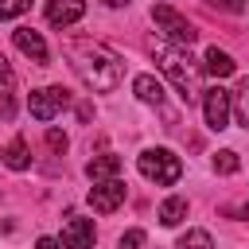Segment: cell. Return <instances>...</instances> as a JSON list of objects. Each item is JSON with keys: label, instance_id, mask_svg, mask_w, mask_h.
Wrapping results in <instances>:
<instances>
[{"label": "cell", "instance_id": "6da1fadb", "mask_svg": "<svg viewBox=\"0 0 249 249\" xmlns=\"http://www.w3.org/2000/svg\"><path fill=\"white\" fill-rule=\"evenodd\" d=\"M70 62H74L78 78H82L89 89H97V93L117 89L121 78H124V62H121V54L109 51L105 43H89V39L74 43V47H70Z\"/></svg>", "mask_w": 249, "mask_h": 249}, {"label": "cell", "instance_id": "7a4b0ae2", "mask_svg": "<svg viewBox=\"0 0 249 249\" xmlns=\"http://www.w3.org/2000/svg\"><path fill=\"white\" fill-rule=\"evenodd\" d=\"M152 58L163 66V74L175 82V89H179V97L191 105L202 89H198V74H202V66H195V58H191V51L187 47H175V43H167V39H152Z\"/></svg>", "mask_w": 249, "mask_h": 249}, {"label": "cell", "instance_id": "3957f363", "mask_svg": "<svg viewBox=\"0 0 249 249\" xmlns=\"http://www.w3.org/2000/svg\"><path fill=\"white\" fill-rule=\"evenodd\" d=\"M136 167H140V175H144L148 183H156V187H171V183H179V175H183L179 156L167 152V148H148V152H140Z\"/></svg>", "mask_w": 249, "mask_h": 249}, {"label": "cell", "instance_id": "277c9868", "mask_svg": "<svg viewBox=\"0 0 249 249\" xmlns=\"http://www.w3.org/2000/svg\"><path fill=\"white\" fill-rule=\"evenodd\" d=\"M152 19L160 23V31L167 35V43H175V47H191L195 35H198L195 23H191L187 16H179L171 4H156V8H152Z\"/></svg>", "mask_w": 249, "mask_h": 249}, {"label": "cell", "instance_id": "5b68a950", "mask_svg": "<svg viewBox=\"0 0 249 249\" xmlns=\"http://www.w3.org/2000/svg\"><path fill=\"white\" fill-rule=\"evenodd\" d=\"M66 101H70V93H66L62 86H43V89H31L27 109H31V117H35V121H51Z\"/></svg>", "mask_w": 249, "mask_h": 249}, {"label": "cell", "instance_id": "8992f818", "mask_svg": "<svg viewBox=\"0 0 249 249\" xmlns=\"http://www.w3.org/2000/svg\"><path fill=\"white\" fill-rule=\"evenodd\" d=\"M202 113H206V124H210L214 132H222V128L230 124V113H233V105H230V93H226L222 86H210V89H202Z\"/></svg>", "mask_w": 249, "mask_h": 249}, {"label": "cell", "instance_id": "52a82bcc", "mask_svg": "<svg viewBox=\"0 0 249 249\" xmlns=\"http://www.w3.org/2000/svg\"><path fill=\"white\" fill-rule=\"evenodd\" d=\"M121 202H124V183L121 179H105V183H93L89 187V206L97 214H113Z\"/></svg>", "mask_w": 249, "mask_h": 249}, {"label": "cell", "instance_id": "ba28073f", "mask_svg": "<svg viewBox=\"0 0 249 249\" xmlns=\"http://www.w3.org/2000/svg\"><path fill=\"white\" fill-rule=\"evenodd\" d=\"M86 16V0H51L47 4V23L51 27H70Z\"/></svg>", "mask_w": 249, "mask_h": 249}, {"label": "cell", "instance_id": "9c48e42d", "mask_svg": "<svg viewBox=\"0 0 249 249\" xmlns=\"http://www.w3.org/2000/svg\"><path fill=\"white\" fill-rule=\"evenodd\" d=\"M12 39H16V47H19L31 62L47 66V58H51V54H47V43H43V35H39V31H31V27H16V31H12Z\"/></svg>", "mask_w": 249, "mask_h": 249}, {"label": "cell", "instance_id": "30bf717a", "mask_svg": "<svg viewBox=\"0 0 249 249\" xmlns=\"http://www.w3.org/2000/svg\"><path fill=\"white\" fill-rule=\"evenodd\" d=\"M58 245H66V249H89L93 245V222L89 218H70L62 226V241Z\"/></svg>", "mask_w": 249, "mask_h": 249}, {"label": "cell", "instance_id": "8fae6325", "mask_svg": "<svg viewBox=\"0 0 249 249\" xmlns=\"http://www.w3.org/2000/svg\"><path fill=\"white\" fill-rule=\"evenodd\" d=\"M117 171H121V156H113V152H105V156H93V160L86 163V175H89L93 183L117 179Z\"/></svg>", "mask_w": 249, "mask_h": 249}, {"label": "cell", "instance_id": "7c38bea8", "mask_svg": "<svg viewBox=\"0 0 249 249\" xmlns=\"http://www.w3.org/2000/svg\"><path fill=\"white\" fill-rule=\"evenodd\" d=\"M202 70L210 74V78H230L233 70H237V62L226 54V51H218V47H210L206 51V58H202Z\"/></svg>", "mask_w": 249, "mask_h": 249}, {"label": "cell", "instance_id": "4fadbf2b", "mask_svg": "<svg viewBox=\"0 0 249 249\" xmlns=\"http://www.w3.org/2000/svg\"><path fill=\"white\" fill-rule=\"evenodd\" d=\"M132 89H136V97H140V101H148V105H163V86H160L152 74H136Z\"/></svg>", "mask_w": 249, "mask_h": 249}, {"label": "cell", "instance_id": "5bb4252c", "mask_svg": "<svg viewBox=\"0 0 249 249\" xmlns=\"http://www.w3.org/2000/svg\"><path fill=\"white\" fill-rule=\"evenodd\" d=\"M163 226H179L183 218H187V198H179V195H171V198H163L160 202V214H156Z\"/></svg>", "mask_w": 249, "mask_h": 249}, {"label": "cell", "instance_id": "9a60e30c", "mask_svg": "<svg viewBox=\"0 0 249 249\" xmlns=\"http://www.w3.org/2000/svg\"><path fill=\"white\" fill-rule=\"evenodd\" d=\"M4 163H8L12 171H27V167H31V156H27V144H23V136H16V140L4 148Z\"/></svg>", "mask_w": 249, "mask_h": 249}, {"label": "cell", "instance_id": "2e32d148", "mask_svg": "<svg viewBox=\"0 0 249 249\" xmlns=\"http://www.w3.org/2000/svg\"><path fill=\"white\" fill-rule=\"evenodd\" d=\"M175 249H214V237H210L206 230H187V233L175 241Z\"/></svg>", "mask_w": 249, "mask_h": 249}, {"label": "cell", "instance_id": "e0dca14e", "mask_svg": "<svg viewBox=\"0 0 249 249\" xmlns=\"http://www.w3.org/2000/svg\"><path fill=\"white\" fill-rule=\"evenodd\" d=\"M230 105H233V113H237V121L249 128V78L237 86V93H230Z\"/></svg>", "mask_w": 249, "mask_h": 249}, {"label": "cell", "instance_id": "ac0fdd59", "mask_svg": "<svg viewBox=\"0 0 249 249\" xmlns=\"http://www.w3.org/2000/svg\"><path fill=\"white\" fill-rule=\"evenodd\" d=\"M237 167H241L237 152H218V156H214V171H218V175H233Z\"/></svg>", "mask_w": 249, "mask_h": 249}, {"label": "cell", "instance_id": "d6986e66", "mask_svg": "<svg viewBox=\"0 0 249 249\" xmlns=\"http://www.w3.org/2000/svg\"><path fill=\"white\" fill-rule=\"evenodd\" d=\"M31 8V0H0V19H16Z\"/></svg>", "mask_w": 249, "mask_h": 249}, {"label": "cell", "instance_id": "ffe728a7", "mask_svg": "<svg viewBox=\"0 0 249 249\" xmlns=\"http://www.w3.org/2000/svg\"><path fill=\"white\" fill-rule=\"evenodd\" d=\"M12 86H16V78H12V66H8V58L0 54V93H12Z\"/></svg>", "mask_w": 249, "mask_h": 249}, {"label": "cell", "instance_id": "44dd1931", "mask_svg": "<svg viewBox=\"0 0 249 249\" xmlns=\"http://www.w3.org/2000/svg\"><path fill=\"white\" fill-rule=\"evenodd\" d=\"M47 148H51V152H66V132L47 128Z\"/></svg>", "mask_w": 249, "mask_h": 249}, {"label": "cell", "instance_id": "7402d4cb", "mask_svg": "<svg viewBox=\"0 0 249 249\" xmlns=\"http://www.w3.org/2000/svg\"><path fill=\"white\" fill-rule=\"evenodd\" d=\"M140 245H144V230H128L121 237V249H140Z\"/></svg>", "mask_w": 249, "mask_h": 249}, {"label": "cell", "instance_id": "603a6c76", "mask_svg": "<svg viewBox=\"0 0 249 249\" xmlns=\"http://www.w3.org/2000/svg\"><path fill=\"white\" fill-rule=\"evenodd\" d=\"M206 4H218V8H226V12H241V8H245V0H206Z\"/></svg>", "mask_w": 249, "mask_h": 249}, {"label": "cell", "instance_id": "cb8c5ba5", "mask_svg": "<svg viewBox=\"0 0 249 249\" xmlns=\"http://www.w3.org/2000/svg\"><path fill=\"white\" fill-rule=\"evenodd\" d=\"M35 249H58V241H54V237H39V241H35Z\"/></svg>", "mask_w": 249, "mask_h": 249}, {"label": "cell", "instance_id": "d4e9b609", "mask_svg": "<svg viewBox=\"0 0 249 249\" xmlns=\"http://www.w3.org/2000/svg\"><path fill=\"white\" fill-rule=\"evenodd\" d=\"M101 4H109V8H121V4H128V0H101Z\"/></svg>", "mask_w": 249, "mask_h": 249}, {"label": "cell", "instance_id": "484cf974", "mask_svg": "<svg viewBox=\"0 0 249 249\" xmlns=\"http://www.w3.org/2000/svg\"><path fill=\"white\" fill-rule=\"evenodd\" d=\"M241 214H245V218H249V202H245V210H241Z\"/></svg>", "mask_w": 249, "mask_h": 249}]
</instances>
